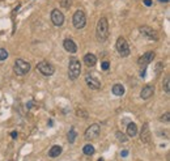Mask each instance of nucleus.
Listing matches in <instances>:
<instances>
[{
	"label": "nucleus",
	"instance_id": "f257e3e1",
	"mask_svg": "<svg viewBox=\"0 0 170 161\" xmlns=\"http://www.w3.org/2000/svg\"><path fill=\"white\" fill-rule=\"evenodd\" d=\"M96 37L98 42H105L109 38V21L106 17H101L97 22Z\"/></svg>",
	"mask_w": 170,
	"mask_h": 161
},
{
	"label": "nucleus",
	"instance_id": "f03ea898",
	"mask_svg": "<svg viewBox=\"0 0 170 161\" xmlns=\"http://www.w3.org/2000/svg\"><path fill=\"white\" fill-rule=\"evenodd\" d=\"M81 73V63L76 57H72L70 59V64H68V76L71 80H76Z\"/></svg>",
	"mask_w": 170,
	"mask_h": 161
},
{
	"label": "nucleus",
	"instance_id": "7ed1b4c3",
	"mask_svg": "<svg viewBox=\"0 0 170 161\" xmlns=\"http://www.w3.org/2000/svg\"><path fill=\"white\" fill-rule=\"evenodd\" d=\"M115 48H116L118 54H119L122 58H127L128 55H130V52H131L130 46H128V42L126 41V38H123V37H119V38L116 39Z\"/></svg>",
	"mask_w": 170,
	"mask_h": 161
},
{
	"label": "nucleus",
	"instance_id": "20e7f679",
	"mask_svg": "<svg viewBox=\"0 0 170 161\" xmlns=\"http://www.w3.org/2000/svg\"><path fill=\"white\" fill-rule=\"evenodd\" d=\"M14 73L18 75V76H24L30 71V64L28 62H25L24 59H16V62H14Z\"/></svg>",
	"mask_w": 170,
	"mask_h": 161
},
{
	"label": "nucleus",
	"instance_id": "39448f33",
	"mask_svg": "<svg viewBox=\"0 0 170 161\" xmlns=\"http://www.w3.org/2000/svg\"><path fill=\"white\" fill-rule=\"evenodd\" d=\"M72 24L76 29H82L86 25V16L84 13V11H76L73 13V18H72Z\"/></svg>",
	"mask_w": 170,
	"mask_h": 161
},
{
	"label": "nucleus",
	"instance_id": "423d86ee",
	"mask_svg": "<svg viewBox=\"0 0 170 161\" xmlns=\"http://www.w3.org/2000/svg\"><path fill=\"white\" fill-rule=\"evenodd\" d=\"M37 71H39L43 76H51V75H54V72H55V67L52 66L50 62L42 60L37 64Z\"/></svg>",
	"mask_w": 170,
	"mask_h": 161
},
{
	"label": "nucleus",
	"instance_id": "0eeeda50",
	"mask_svg": "<svg viewBox=\"0 0 170 161\" xmlns=\"http://www.w3.org/2000/svg\"><path fill=\"white\" fill-rule=\"evenodd\" d=\"M100 132H101L100 125H97V123H93V125H90L88 128L85 130L84 136H85L86 140H93V139H96V138L100 135Z\"/></svg>",
	"mask_w": 170,
	"mask_h": 161
},
{
	"label": "nucleus",
	"instance_id": "6e6552de",
	"mask_svg": "<svg viewBox=\"0 0 170 161\" xmlns=\"http://www.w3.org/2000/svg\"><path fill=\"white\" fill-rule=\"evenodd\" d=\"M139 32L141 33L144 37H147V38H149V39H152V41H157L158 39V33L154 30L153 28H150V26H140L139 28Z\"/></svg>",
	"mask_w": 170,
	"mask_h": 161
},
{
	"label": "nucleus",
	"instance_id": "1a4fd4ad",
	"mask_svg": "<svg viewBox=\"0 0 170 161\" xmlns=\"http://www.w3.org/2000/svg\"><path fill=\"white\" fill-rule=\"evenodd\" d=\"M51 21L55 26H62L64 22V14L59 9H52L51 11Z\"/></svg>",
	"mask_w": 170,
	"mask_h": 161
},
{
	"label": "nucleus",
	"instance_id": "9d476101",
	"mask_svg": "<svg viewBox=\"0 0 170 161\" xmlns=\"http://www.w3.org/2000/svg\"><path fill=\"white\" fill-rule=\"evenodd\" d=\"M154 59V52L153 51H148V52H145V54H143L140 58H139V60H138V64L139 66H141V67H145V66H148L150 62H152Z\"/></svg>",
	"mask_w": 170,
	"mask_h": 161
},
{
	"label": "nucleus",
	"instance_id": "9b49d317",
	"mask_svg": "<svg viewBox=\"0 0 170 161\" xmlns=\"http://www.w3.org/2000/svg\"><path fill=\"white\" fill-rule=\"evenodd\" d=\"M85 83L90 89H100L101 88V83L97 77L90 76V75H86L85 76Z\"/></svg>",
	"mask_w": 170,
	"mask_h": 161
},
{
	"label": "nucleus",
	"instance_id": "f8f14e48",
	"mask_svg": "<svg viewBox=\"0 0 170 161\" xmlns=\"http://www.w3.org/2000/svg\"><path fill=\"white\" fill-rule=\"evenodd\" d=\"M63 46H64V50L68 51L70 54H75V52L77 51V45H76V42H75L73 39H71V38L64 39Z\"/></svg>",
	"mask_w": 170,
	"mask_h": 161
},
{
	"label": "nucleus",
	"instance_id": "ddd939ff",
	"mask_svg": "<svg viewBox=\"0 0 170 161\" xmlns=\"http://www.w3.org/2000/svg\"><path fill=\"white\" fill-rule=\"evenodd\" d=\"M140 140L145 144H148L150 141V131H149L148 123H144V125H143V128H141V132H140Z\"/></svg>",
	"mask_w": 170,
	"mask_h": 161
},
{
	"label": "nucleus",
	"instance_id": "4468645a",
	"mask_svg": "<svg viewBox=\"0 0 170 161\" xmlns=\"http://www.w3.org/2000/svg\"><path fill=\"white\" fill-rule=\"evenodd\" d=\"M153 93H154V88L152 87V85H145L140 92V97L143 100H149L150 97L153 96Z\"/></svg>",
	"mask_w": 170,
	"mask_h": 161
},
{
	"label": "nucleus",
	"instance_id": "2eb2a0df",
	"mask_svg": "<svg viewBox=\"0 0 170 161\" xmlns=\"http://www.w3.org/2000/svg\"><path fill=\"white\" fill-rule=\"evenodd\" d=\"M84 63L88 67H94L97 63V57L94 54H92V52H88V54H85V57H84Z\"/></svg>",
	"mask_w": 170,
	"mask_h": 161
},
{
	"label": "nucleus",
	"instance_id": "dca6fc26",
	"mask_svg": "<svg viewBox=\"0 0 170 161\" xmlns=\"http://www.w3.org/2000/svg\"><path fill=\"white\" fill-rule=\"evenodd\" d=\"M111 92H113V94L114 96H123L124 94V92H126V89H124V87L122 84H115V85H113V88H111Z\"/></svg>",
	"mask_w": 170,
	"mask_h": 161
},
{
	"label": "nucleus",
	"instance_id": "f3484780",
	"mask_svg": "<svg viewBox=\"0 0 170 161\" xmlns=\"http://www.w3.org/2000/svg\"><path fill=\"white\" fill-rule=\"evenodd\" d=\"M127 135L130 138H135L138 135V126L135 125V123H128L127 125Z\"/></svg>",
	"mask_w": 170,
	"mask_h": 161
},
{
	"label": "nucleus",
	"instance_id": "a211bd4d",
	"mask_svg": "<svg viewBox=\"0 0 170 161\" xmlns=\"http://www.w3.org/2000/svg\"><path fill=\"white\" fill-rule=\"evenodd\" d=\"M62 147L60 145H52V147L50 148V151H48V156L52 157V159H55V157L60 156V153H62Z\"/></svg>",
	"mask_w": 170,
	"mask_h": 161
},
{
	"label": "nucleus",
	"instance_id": "6ab92c4d",
	"mask_svg": "<svg viewBox=\"0 0 170 161\" xmlns=\"http://www.w3.org/2000/svg\"><path fill=\"white\" fill-rule=\"evenodd\" d=\"M82 152H84V155H86V156H92V155H94V147L92 144H85L84 145V148H82Z\"/></svg>",
	"mask_w": 170,
	"mask_h": 161
},
{
	"label": "nucleus",
	"instance_id": "aec40b11",
	"mask_svg": "<svg viewBox=\"0 0 170 161\" xmlns=\"http://www.w3.org/2000/svg\"><path fill=\"white\" fill-rule=\"evenodd\" d=\"M76 136H77V132L75 131L73 128L70 130V132H68V141H70L71 144L75 143V140H76Z\"/></svg>",
	"mask_w": 170,
	"mask_h": 161
},
{
	"label": "nucleus",
	"instance_id": "412c9836",
	"mask_svg": "<svg viewBox=\"0 0 170 161\" xmlns=\"http://www.w3.org/2000/svg\"><path fill=\"white\" fill-rule=\"evenodd\" d=\"M164 91L165 93H170V79L169 77H165V80H164Z\"/></svg>",
	"mask_w": 170,
	"mask_h": 161
},
{
	"label": "nucleus",
	"instance_id": "4be33fe9",
	"mask_svg": "<svg viewBox=\"0 0 170 161\" xmlns=\"http://www.w3.org/2000/svg\"><path fill=\"white\" fill-rule=\"evenodd\" d=\"M76 115H77V117H80V118H82V119H86V118H88V113H86L84 109L76 110Z\"/></svg>",
	"mask_w": 170,
	"mask_h": 161
},
{
	"label": "nucleus",
	"instance_id": "5701e85b",
	"mask_svg": "<svg viewBox=\"0 0 170 161\" xmlns=\"http://www.w3.org/2000/svg\"><path fill=\"white\" fill-rule=\"evenodd\" d=\"M116 138H118V140L120 141V143H126V141H128V138L124 135V134H122V132H116Z\"/></svg>",
	"mask_w": 170,
	"mask_h": 161
},
{
	"label": "nucleus",
	"instance_id": "b1692460",
	"mask_svg": "<svg viewBox=\"0 0 170 161\" xmlns=\"http://www.w3.org/2000/svg\"><path fill=\"white\" fill-rule=\"evenodd\" d=\"M8 51L5 50V48H0V60H5L7 58H8Z\"/></svg>",
	"mask_w": 170,
	"mask_h": 161
},
{
	"label": "nucleus",
	"instance_id": "393cba45",
	"mask_svg": "<svg viewBox=\"0 0 170 161\" xmlns=\"http://www.w3.org/2000/svg\"><path fill=\"white\" fill-rule=\"evenodd\" d=\"M160 121H161V122H165V123H168V122L170 121V113H169V111H166L164 115H161V117H160Z\"/></svg>",
	"mask_w": 170,
	"mask_h": 161
},
{
	"label": "nucleus",
	"instance_id": "a878e982",
	"mask_svg": "<svg viewBox=\"0 0 170 161\" xmlns=\"http://www.w3.org/2000/svg\"><path fill=\"white\" fill-rule=\"evenodd\" d=\"M60 4H62L63 8H70V7H71V0H62Z\"/></svg>",
	"mask_w": 170,
	"mask_h": 161
},
{
	"label": "nucleus",
	"instance_id": "bb28decb",
	"mask_svg": "<svg viewBox=\"0 0 170 161\" xmlns=\"http://www.w3.org/2000/svg\"><path fill=\"white\" fill-rule=\"evenodd\" d=\"M101 67H102V70H104V71H107V70H109V67H110V63H109L107 60H105V62H102Z\"/></svg>",
	"mask_w": 170,
	"mask_h": 161
},
{
	"label": "nucleus",
	"instance_id": "cd10ccee",
	"mask_svg": "<svg viewBox=\"0 0 170 161\" xmlns=\"http://www.w3.org/2000/svg\"><path fill=\"white\" fill-rule=\"evenodd\" d=\"M120 156H122V157H127L128 156V151H127V149H123V151L120 152Z\"/></svg>",
	"mask_w": 170,
	"mask_h": 161
},
{
	"label": "nucleus",
	"instance_id": "c85d7f7f",
	"mask_svg": "<svg viewBox=\"0 0 170 161\" xmlns=\"http://www.w3.org/2000/svg\"><path fill=\"white\" fill-rule=\"evenodd\" d=\"M144 4L147 7H150V5H152V0H144Z\"/></svg>",
	"mask_w": 170,
	"mask_h": 161
},
{
	"label": "nucleus",
	"instance_id": "c756f323",
	"mask_svg": "<svg viewBox=\"0 0 170 161\" xmlns=\"http://www.w3.org/2000/svg\"><path fill=\"white\" fill-rule=\"evenodd\" d=\"M11 136H12V139H16V138H17V132H12V134H11Z\"/></svg>",
	"mask_w": 170,
	"mask_h": 161
},
{
	"label": "nucleus",
	"instance_id": "7c9ffc66",
	"mask_svg": "<svg viewBox=\"0 0 170 161\" xmlns=\"http://www.w3.org/2000/svg\"><path fill=\"white\" fill-rule=\"evenodd\" d=\"M158 2H161V3H168L169 0H158Z\"/></svg>",
	"mask_w": 170,
	"mask_h": 161
}]
</instances>
